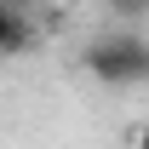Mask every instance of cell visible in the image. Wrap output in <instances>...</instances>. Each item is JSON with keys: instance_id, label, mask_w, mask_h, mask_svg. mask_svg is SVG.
<instances>
[{"instance_id": "6da1fadb", "label": "cell", "mask_w": 149, "mask_h": 149, "mask_svg": "<svg viewBox=\"0 0 149 149\" xmlns=\"http://www.w3.org/2000/svg\"><path fill=\"white\" fill-rule=\"evenodd\" d=\"M80 69L103 80V86H149V40L138 29L126 35H103L80 52Z\"/></svg>"}, {"instance_id": "277c9868", "label": "cell", "mask_w": 149, "mask_h": 149, "mask_svg": "<svg viewBox=\"0 0 149 149\" xmlns=\"http://www.w3.org/2000/svg\"><path fill=\"white\" fill-rule=\"evenodd\" d=\"M138 149H149V126H138Z\"/></svg>"}, {"instance_id": "7a4b0ae2", "label": "cell", "mask_w": 149, "mask_h": 149, "mask_svg": "<svg viewBox=\"0 0 149 149\" xmlns=\"http://www.w3.org/2000/svg\"><path fill=\"white\" fill-rule=\"evenodd\" d=\"M29 46H35V17H29L23 6H12V0H0V52L23 57Z\"/></svg>"}, {"instance_id": "3957f363", "label": "cell", "mask_w": 149, "mask_h": 149, "mask_svg": "<svg viewBox=\"0 0 149 149\" xmlns=\"http://www.w3.org/2000/svg\"><path fill=\"white\" fill-rule=\"evenodd\" d=\"M109 12H115L120 23H143V17H149V6H143V0H115Z\"/></svg>"}]
</instances>
